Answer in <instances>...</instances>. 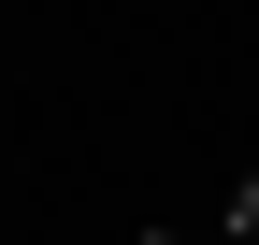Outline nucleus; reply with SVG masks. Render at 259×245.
I'll return each mask as SVG.
<instances>
[{"label":"nucleus","mask_w":259,"mask_h":245,"mask_svg":"<svg viewBox=\"0 0 259 245\" xmlns=\"http://www.w3.org/2000/svg\"><path fill=\"white\" fill-rule=\"evenodd\" d=\"M231 231H245V245H259V188H245V202H231Z\"/></svg>","instance_id":"f257e3e1"}]
</instances>
